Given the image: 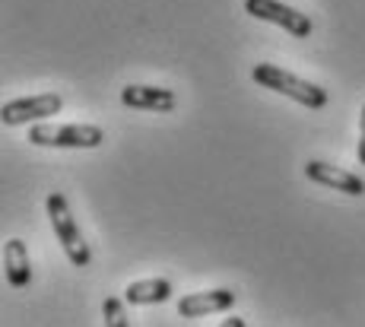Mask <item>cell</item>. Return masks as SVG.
Wrapping results in <instances>:
<instances>
[{"instance_id": "4fadbf2b", "label": "cell", "mask_w": 365, "mask_h": 327, "mask_svg": "<svg viewBox=\"0 0 365 327\" xmlns=\"http://www.w3.org/2000/svg\"><path fill=\"white\" fill-rule=\"evenodd\" d=\"M220 327H248V324H245V318H235V315H232V318H226V321H222Z\"/></svg>"}, {"instance_id": "30bf717a", "label": "cell", "mask_w": 365, "mask_h": 327, "mask_svg": "<svg viewBox=\"0 0 365 327\" xmlns=\"http://www.w3.org/2000/svg\"><path fill=\"white\" fill-rule=\"evenodd\" d=\"M168 296H172V283L168 280H140L124 289V299L130 305H159L168 302Z\"/></svg>"}, {"instance_id": "6da1fadb", "label": "cell", "mask_w": 365, "mask_h": 327, "mask_svg": "<svg viewBox=\"0 0 365 327\" xmlns=\"http://www.w3.org/2000/svg\"><path fill=\"white\" fill-rule=\"evenodd\" d=\"M251 76H255L257 86L289 95L292 102H299V105H305V108L327 105V89L314 86V83H308V80H299L296 73L283 71V67H277V64H257L255 71H251Z\"/></svg>"}, {"instance_id": "3957f363", "label": "cell", "mask_w": 365, "mask_h": 327, "mask_svg": "<svg viewBox=\"0 0 365 327\" xmlns=\"http://www.w3.org/2000/svg\"><path fill=\"white\" fill-rule=\"evenodd\" d=\"M29 143L58 150H96L105 143V130L99 124H35L29 128Z\"/></svg>"}, {"instance_id": "5b68a950", "label": "cell", "mask_w": 365, "mask_h": 327, "mask_svg": "<svg viewBox=\"0 0 365 327\" xmlns=\"http://www.w3.org/2000/svg\"><path fill=\"white\" fill-rule=\"evenodd\" d=\"M64 108V99L58 93H41V95H29V99H13L4 105V124L6 128H19V124L29 121H41L48 115H58Z\"/></svg>"}, {"instance_id": "52a82bcc", "label": "cell", "mask_w": 365, "mask_h": 327, "mask_svg": "<svg viewBox=\"0 0 365 327\" xmlns=\"http://www.w3.org/2000/svg\"><path fill=\"white\" fill-rule=\"evenodd\" d=\"M232 289H210V292H191L178 302L181 318H200V315H216V311H229L235 305Z\"/></svg>"}, {"instance_id": "277c9868", "label": "cell", "mask_w": 365, "mask_h": 327, "mask_svg": "<svg viewBox=\"0 0 365 327\" xmlns=\"http://www.w3.org/2000/svg\"><path fill=\"white\" fill-rule=\"evenodd\" d=\"M245 10L251 13L255 19H264V23H273V26H283L289 36L296 38H308L312 36V19L305 13L292 10V6L279 4V0H245Z\"/></svg>"}, {"instance_id": "8fae6325", "label": "cell", "mask_w": 365, "mask_h": 327, "mask_svg": "<svg viewBox=\"0 0 365 327\" xmlns=\"http://www.w3.org/2000/svg\"><path fill=\"white\" fill-rule=\"evenodd\" d=\"M102 318H105V327H130L128 311H124V299H115V296L105 299Z\"/></svg>"}, {"instance_id": "ba28073f", "label": "cell", "mask_w": 365, "mask_h": 327, "mask_svg": "<svg viewBox=\"0 0 365 327\" xmlns=\"http://www.w3.org/2000/svg\"><path fill=\"white\" fill-rule=\"evenodd\" d=\"M121 102L128 108H140V111H172L178 105V95L172 89L163 86H124L121 89Z\"/></svg>"}, {"instance_id": "7a4b0ae2", "label": "cell", "mask_w": 365, "mask_h": 327, "mask_svg": "<svg viewBox=\"0 0 365 327\" xmlns=\"http://www.w3.org/2000/svg\"><path fill=\"white\" fill-rule=\"evenodd\" d=\"M45 207H48V219H51V226H54V235H58V242L64 245V254L70 257V264H73V267H89L93 254H89L86 239H83L80 226H76L73 213H70L67 197L61 191H51Z\"/></svg>"}, {"instance_id": "7c38bea8", "label": "cell", "mask_w": 365, "mask_h": 327, "mask_svg": "<svg viewBox=\"0 0 365 327\" xmlns=\"http://www.w3.org/2000/svg\"><path fill=\"white\" fill-rule=\"evenodd\" d=\"M359 162L365 165V105H362V115H359Z\"/></svg>"}, {"instance_id": "8992f818", "label": "cell", "mask_w": 365, "mask_h": 327, "mask_svg": "<svg viewBox=\"0 0 365 327\" xmlns=\"http://www.w3.org/2000/svg\"><path fill=\"white\" fill-rule=\"evenodd\" d=\"M305 175H308V182L334 187V191H343V194H349V197H362L365 194V182L359 175H353V172H346V169H336V165H327V162H321V159H312V162L305 165Z\"/></svg>"}, {"instance_id": "9c48e42d", "label": "cell", "mask_w": 365, "mask_h": 327, "mask_svg": "<svg viewBox=\"0 0 365 327\" xmlns=\"http://www.w3.org/2000/svg\"><path fill=\"white\" fill-rule=\"evenodd\" d=\"M4 270L6 280L13 289H26L32 283V264H29V251H26L23 239H10L4 248Z\"/></svg>"}]
</instances>
